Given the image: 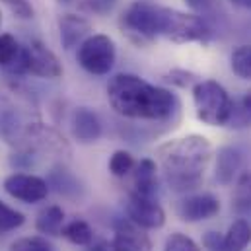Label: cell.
<instances>
[{
  "label": "cell",
  "mask_w": 251,
  "mask_h": 251,
  "mask_svg": "<svg viewBox=\"0 0 251 251\" xmlns=\"http://www.w3.org/2000/svg\"><path fill=\"white\" fill-rule=\"evenodd\" d=\"M109 105L126 119L164 121L177 111V98L136 74H117L107 84Z\"/></svg>",
  "instance_id": "cell-1"
},
{
  "label": "cell",
  "mask_w": 251,
  "mask_h": 251,
  "mask_svg": "<svg viewBox=\"0 0 251 251\" xmlns=\"http://www.w3.org/2000/svg\"><path fill=\"white\" fill-rule=\"evenodd\" d=\"M212 158L210 142L201 134H189L170 140L158 148V160L170 189L187 193L202 183Z\"/></svg>",
  "instance_id": "cell-2"
},
{
  "label": "cell",
  "mask_w": 251,
  "mask_h": 251,
  "mask_svg": "<svg viewBox=\"0 0 251 251\" xmlns=\"http://www.w3.org/2000/svg\"><path fill=\"white\" fill-rule=\"evenodd\" d=\"M168 37L174 43L206 41L210 27L197 14H185L174 8L158 6L156 10V37Z\"/></svg>",
  "instance_id": "cell-3"
},
{
  "label": "cell",
  "mask_w": 251,
  "mask_h": 251,
  "mask_svg": "<svg viewBox=\"0 0 251 251\" xmlns=\"http://www.w3.org/2000/svg\"><path fill=\"white\" fill-rule=\"evenodd\" d=\"M193 103L197 117L210 126H224L232 111V98L214 80H199L193 86Z\"/></svg>",
  "instance_id": "cell-4"
},
{
  "label": "cell",
  "mask_w": 251,
  "mask_h": 251,
  "mask_svg": "<svg viewBox=\"0 0 251 251\" xmlns=\"http://www.w3.org/2000/svg\"><path fill=\"white\" fill-rule=\"evenodd\" d=\"M115 57H117L115 41L103 33L88 35L78 45V53H76V59H78L80 66L86 72L96 74V76L109 74V70L115 64Z\"/></svg>",
  "instance_id": "cell-5"
},
{
  "label": "cell",
  "mask_w": 251,
  "mask_h": 251,
  "mask_svg": "<svg viewBox=\"0 0 251 251\" xmlns=\"http://www.w3.org/2000/svg\"><path fill=\"white\" fill-rule=\"evenodd\" d=\"M10 70L18 74H33L39 78H59L63 74V66L57 55L41 41H29L27 45H24Z\"/></svg>",
  "instance_id": "cell-6"
},
{
  "label": "cell",
  "mask_w": 251,
  "mask_h": 251,
  "mask_svg": "<svg viewBox=\"0 0 251 251\" xmlns=\"http://www.w3.org/2000/svg\"><path fill=\"white\" fill-rule=\"evenodd\" d=\"M251 244V224L248 218H238L224 236L218 232H206L202 246L208 251H244Z\"/></svg>",
  "instance_id": "cell-7"
},
{
  "label": "cell",
  "mask_w": 251,
  "mask_h": 251,
  "mask_svg": "<svg viewBox=\"0 0 251 251\" xmlns=\"http://www.w3.org/2000/svg\"><path fill=\"white\" fill-rule=\"evenodd\" d=\"M126 216H128L130 222H134L136 226H140L144 230L162 228L164 222H166V212L158 204V201L152 199V197L136 195V193H130L128 195V201H126Z\"/></svg>",
  "instance_id": "cell-8"
},
{
  "label": "cell",
  "mask_w": 251,
  "mask_h": 251,
  "mask_svg": "<svg viewBox=\"0 0 251 251\" xmlns=\"http://www.w3.org/2000/svg\"><path fill=\"white\" fill-rule=\"evenodd\" d=\"M4 191L22 202H41L49 195V183L31 174H12L4 179Z\"/></svg>",
  "instance_id": "cell-9"
},
{
  "label": "cell",
  "mask_w": 251,
  "mask_h": 251,
  "mask_svg": "<svg viewBox=\"0 0 251 251\" xmlns=\"http://www.w3.org/2000/svg\"><path fill=\"white\" fill-rule=\"evenodd\" d=\"M113 251H150L152 242L144 234V228L136 226L128 218L115 222V238L111 242Z\"/></svg>",
  "instance_id": "cell-10"
},
{
  "label": "cell",
  "mask_w": 251,
  "mask_h": 251,
  "mask_svg": "<svg viewBox=\"0 0 251 251\" xmlns=\"http://www.w3.org/2000/svg\"><path fill=\"white\" fill-rule=\"evenodd\" d=\"M220 212V201L214 195H193L177 204V214L185 222H201Z\"/></svg>",
  "instance_id": "cell-11"
},
{
  "label": "cell",
  "mask_w": 251,
  "mask_h": 251,
  "mask_svg": "<svg viewBox=\"0 0 251 251\" xmlns=\"http://www.w3.org/2000/svg\"><path fill=\"white\" fill-rule=\"evenodd\" d=\"M70 128H72V134L78 142L82 144H90V142H96L100 136H101V123H100V117L88 109V107H78L74 113H72V119H70Z\"/></svg>",
  "instance_id": "cell-12"
},
{
  "label": "cell",
  "mask_w": 251,
  "mask_h": 251,
  "mask_svg": "<svg viewBox=\"0 0 251 251\" xmlns=\"http://www.w3.org/2000/svg\"><path fill=\"white\" fill-rule=\"evenodd\" d=\"M244 164V152L238 146H222L216 154V181L230 185Z\"/></svg>",
  "instance_id": "cell-13"
},
{
  "label": "cell",
  "mask_w": 251,
  "mask_h": 251,
  "mask_svg": "<svg viewBox=\"0 0 251 251\" xmlns=\"http://www.w3.org/2000/svg\"><path fill=\"white\" fill-rule=\"evenodd\" d=\"M59 31H61V43L64 49H72L80 45L92 31V25L86 18L76 14H63L59 18Z\"/></svg>",
  "instance_id": "cell-14"
},
{
  "label": "cell",
  "mask_w": 251,
  "mask_h": 251,
  "mask_svg": "<svg viewBox=\"0 0 251 251\" xmlns=\"http://www.w3.org/2000/svg\"><path fill=\"white\" fill-rule=\"evenodd\" d=\"M130 193L156 199V195H158V168H156L154 160L146 158L140 164H134V189Z\"/></svg>",
  "instance_id": "cell-15"
},
{
  "label": "cell",
  "mask_w": 251,
  "mask_h": 251,
  "mask_svg": "<svg viewBox=\"0 0 251 251\" xmlns=\"http://www.w3.org/2000/svg\"><path fill=\"white\" fill-rule=\"evenodd\" d=\"M232 208L242 216V218H251V170L242 172L238 176L234 197H232Z\"/></svg>",
  "instance_id": "cell-16"
},
{
  "label": "cell",
  "mask_w": 251,
  "mask_h": 251,
  "mask_svg": "<svg viewBox=\"0 0 251 251\" xmlns=\"http://www.w3.org/2000/svg\"><path fill=\"white\" fill-rule=\"evenodd\" d=\"M35 228H37V232L47 234V236H61L64 228V210L57 204L43 208L37 214Z\"/></svg>",
  "instance_id": "cell-17"
},
{
  "label": "cell",
  "mask_w": 251,
  "mask_h": 251,
  "mask_svg": "<svg viewBox=\"0 0 251 251\" xmlns=\"http://www.w3.org/2000/svg\"><path fill=\"white\" fill-rule=\"evenodd\" d=\"M61 234L74 246H90L94 242V230L86 220H72L64 226Z\"/></svg>",
  "instance_id": "cell-18"
},
{
  "label": "cell",
  "mask_w": 251,
  "mask_h": 251,
  "mask_svg": "<svg viewBox=\"0 0 251 251\" xmlns=\"http://www.w3.org/2000/svg\"><path fill=\"white\" fill-rule=\"evenodd\" d=\"M226 125L234 126V128L251 126V92H248L238 101H232V111H230Z\"/></svg>",
  "instance_id": "cell-19"
},
{
  "label": "cell",
  "mask_w": 251,
  "mask_h": 251,
  "mask_svg": "<svg viewBox=\"0 0 251 251\" xmlns=\"http://www.w3.org/2000/svg\"><path fill=\"white\" fill-rule=\"evenodd\" d=\"M230 64L236 76H240L242 80H251V45H240L238 49H234Z\"/></svg>",
  "instance_id": "cell-20"
},
{
  "label": "cell",
  "mask_w": 251,
  "mask_h": 251,
  "mask_svg": "<svg viewBox=\"0 0 251 251\" xmlns=\"http://www.w3.org/2000/svg\"><path fill=\"white\" fill-rule=\"evenodd\" d=\"M20 43L10 33H0V66L12 68L18 55H20Z\"/></svg>",
  "instance_id": "cell-21"
},
{
  "label": "cell",
  "mask_w": 251,
  "mask_h": 251,
  "mask_svg": "<svg viewBox=\"0 0 251 251\" xmlns=\"http://www.w3.org/2000/svg\"><path fill=\"white\" fill-rule=\"evenodd\" d=\"M24 222H25V216L20 210H16V208H12L0 201V236L20 228Z\"/></svg>",
  "instance_id": "cell-22"
},
{
  "label": "cell",
  "mask_w": 251,
  "mask_h": 251,
  "mask_svg": "<svg viewBox=\"0 0 251 251\" xmlns=\"http://www.w3.org/2000/svg\"><path fill=\"white\" fill-rule=\"evenodd\" d=\"M134 170V158L126 150H117L109 158V172L115 177H125Z\"/></svg>",
  "instance_id": "cell-23"
},
{
  "label": "cell",
  "mask_w": 251,
  "mask_h": 251,
  "mask_svg": "<svg viewBox=\"0 0 251 251\" xmlns=\"http://www.w3.org/2000/svg\"><path fill=\"white\" fill-rule=\"evenodd\" d=\"M53 187H57V191L61 193V195H66V197H70V191L74 193V195H78V191H80V183H78V179L68 172V170H64V168H57L55 172H53Z\"/></svg>",
  "instance_id": "cell-24"
},
{
  "label": "cell",
  "mask_w": 251,
  "mask_h": 251,
  "mask_svg": "<svg viewBox=\"0 0 251 251\" xmlns=\"http://www.w3.org/2000/svg\"><path fill=\"white\" fill-rule=\"evenodd\" d=\"M164 251H202L201 246L197 242H193L189 236L181 234V232H176L172 234L168 240H166V246Z\"/></svg>",
  "instance_id": "cell-25"
},
{
  "label": "cell",
  "mask_w": 251,
  "mask_h": 251,
  "mask_svg": "<svg viewBox=\"0 0 251 251\" xmlns=\"http://www.w3.org/2000/svg\"><path fill=\"white\" fill-rule=\"evenodd\" d=\"M10 251H53L51 244L43 238H22V240H16L12 246H10Z\"/></svg>",
  "instance_id": "cell-26"
},
{
  "label": "cell",
  "mask_w": 251,
  "mask_h": 251,
  "mask_svg": "<svg viewBox=\"0 0 251 251\" xmlns=\"http://www.w3.org/2000/svg\"><path fill=\"white\" fill-rule=\"evenodd\" d=\"M117 2L119 0H80V8L84 12H90V14L105 16L117 6Z\"/></svg>",
  "instance_id": "cell-27"
},
{
  "label": "cell",
  "mask_w": 251,
  "mask_h": 251,
  "mask_svg": "<svg viewBox=\"0 0 251 251\" xmlns=\"http://www.w3.org/2000/svg\"><path fill=\"white\" fill-rule=\"evenodd\" d=\"M166 80L179 86V88H187V86H195L199 82V76L193 74V72H187V70H172L166 76Z\"/></svg>",
  "instance_id": "cell-28"
},
{
  "label": "cell",
  "mask_w": 251,
  "mask_h": 251,
  "mask_svg": "<svg viewBox=\"0 0 251 251\" xmlns=\"http://www.w3.org/2000/svg\"><path fill=\"white\" fill-rule=\"evenodd\" d=\"M10 10L18 16V18H31L33 16V6L27 0H4Z\"/></svg>",
  "instance_id": "cell-29"
},
{
  "label": "cell",
  "mask_w": 251,
  "mask_h": 251,
  "mask_svg": "<svg viewBox=\"0 0 251 251\" xmlns=\"http://www.w3.org/2000/svg\"><path fill=\"white\" fill-rule=\"evenodd\" d=\"M183 2L187 4L193 12H197V14H206L216 4V0H183Z\"/></svg>",
  "instance_id": "cell-30"
},
{
  "label": "cell",
  "mask_w": 251,
  "mask_h": 251,
  "mask_svg": "<svg viewBox=\"0 0 251 251\" xmlns=\"http://www.w3.org/2000/svg\"><path fill=\"white\" fill-rule=\"evenodd\" d=\"M86 248H88L86 251H113L111 244H109V242H105V240L92 242V244H90V246H86Z\"/></svg>",
  "instance_id": "cell-31"
},
{
  "label": "cell",
  "mask_w": 251,
  "mask_h": 251,
  "mask_svg": "<svg viewBox=\"0 0 251 251\" xmlns=\"http://www.w3.org/2000/svg\"><path fill=\"white\" fill-rule=\"evenodd\" d=\"M234 6L244 8V10H251V0H230Z\"/></svg>",
  "instance_id": "cell-32"
},
{
  "label": "cell",
  "mask_w": 251,
  "mask_h": 251,
  "mask_svg": "<svg viewBox=\"0 0 251 251\" xmlns=\"http://www.w3.org/2000/svg\"><path fill=\"white\" fill-rule=\"evenodd\" d=\"M0 25H2V14H0Z\"/></svg>",
  "instance_id": "cell-33"
},
{
  "label": "cell",
  "mask_w": 251,
  "mask_h": 251,
  "mask_svg": "<svg viewBox=\"0 0 251 251\" xmlns=\"http://www.w3.org/2000/svg\"><path fill=\"white\" fill-rule=\"evenodd\" d=\"M61 2H70V0H61Z\"/></svg>",
  "instance_id": "cell-34"
}]
</instances>
